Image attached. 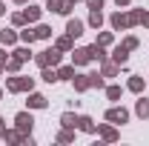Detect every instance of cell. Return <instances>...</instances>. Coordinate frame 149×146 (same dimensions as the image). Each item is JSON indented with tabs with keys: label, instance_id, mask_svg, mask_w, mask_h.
Here are the masks:
<instances>
[{
	"label": "cell",
	"instance_id": "13",
	"mask_svg": "<svg viewBox=\"0 0 149 146\" xmlns=\"http://www.w3.org/2000/svg\"><path fill=\"white\" fill-rule=\"evenodd\" d=\"M72 60H74V66H86L92 57H89V49H72Z\"/></svg>",
	"mask_w": 149,
	"mask_h": 146
},
{
	"label": "cell",
	"instance_id": "35",
	"mask_svg": "<svg viewBox=\"0 0 149 146\" xmlns=\"http://www.w3.org/2000/svg\"><path fill=\"white\" fill-rule=\"evenodd\" d=\"M95 43H100V46H112V32H100Z\"/></svg>",
	"mask_w": 149,
	"mask_h": 146
},
{
	"label": "cell",
	"instance_id": "28",
	"mask_svg": "<svg viewBox=\"0 0 149 146\" xmlns=\"http://www.w3.org/2000/svg\"><path fill=\"white\" fill-rule=\"evenodd\" d=\"M74 77V66H60L57 69V80H72Z\"/></svg>",
	"mask_w": 149,
	"mask_h": 146
},
{
	"label": "cell",
	"instance_id": "1",
	"mask_svg": "<svg viewBox=\"0 0 149 146\" xmlns=\"http://www.w3.org/2000/svg\"><path fill=\"white\" fill-rule=\"evenodd\" d=\"M6 89L9 92H32L35 89V77H23V74H15V77H6Z\"/></svg>",
	"mask_w": 149,
	"mask_h": 146
},
{
	"label": "cell",
	"instance_id": "9",
	"mask_svg": "<svg viewBox=\"0 0 149 146\" xmlns=\"http://www.w3.org/2000/svg\"><path fill=\"white\" fill-rule=\"evenodd\" d=\"M77 129L86 132V135H95V132H97V126H95V120L89 115H77Z\"/></svg>",
	"mask_w": 149,
	"mask_h": 146
},
{
	"label": "cell",
	"instance_id": "37",
	"mask_svg": "<svg viewBox=\"0 0 149 146\" xmlns=\"http://www.w3.org/2000/svg\"><path fill=\"white\" fill-rule=\"evenodd\" d=\"M6 63H9V55H6V49H0V74L6 72Z\"/></svg>",
	"mask_w": 149,
	"mask_h": 146
},
{
	"label": "cell",
	"instance_id": "5",
	"mask_svg": "<svg viewBox=\"0 0 149 146\" xmlns=\"http://www.w3.org/2000/svg\"><path fill=\"white\" fill-rule=\"evenodd\" d=\"M109 26L115 29V32H123V29H132V23H129V12H115L109 17Z\"/></svg>",
	"mask_w": 149,
	"mask_h": 146
},
{
	"label": "cell",
	"instance_id": "36",
	"mask_svg": "<svg viewBox=\"0 0 149 146\" xmlns=\"http://www.w3.org/2000/svg\"><path fill=\"white\" fill-rule=\"evenodd\" d=\"M120 46H126L129 52H132V49H138V37H135V35H129L126 40H123V43H120Z\"/></svg>",
	"mask_w": 149,
	"mask_h": 146
},
{
	"label": "cell",
	"instance_id": "15",
	"mask_svg": "<svg viewBox=\"0 0 149 146\" xmlns=\"http://www.w3.org/2000/svg\"><path fill=\"white\" fill-rule=\"evenodd\" d=\"M112 60H115L118 66H126V60H129V49H126V46H118V49L112 52Z\"/></svg>",
	"mask_w": 149,
	"mask_h": 146
},
{
	"label": "cell",
	"instance_id": "42",
	"mask_svg": "<svg viewBox=\"0 0 149 146\" xmlns=\"http://www.w3.org/2000/svg\"><path fill=\"white\" fill-rule=\"evenodd\" d=\"M15 3H17V6H26V3H29V0H15Z\"/></svg>",
	"mask_w": 149,
	"mask_h": 146
},
{
	"label": "cell",
	"instance_id": "7",
	"mask_svg": "<svg viewBox=\"0 0 149 146\" xmlns=\"http://www.w3.org/2000/svg\"><path fill=\"white\" fill-rule=\"evenodd\" d=\"M97 132H100V140H106V143H115L120 138V132L115 129V123H103V126H97Z\"/></svg>",
	"mask_w": 149,
	"mask_h": 146
},
{
	"label": "cell",
	"instance_id": "34",
	"mask_svg": "<svg viewBox=\"0 0 149 146\" xmlns=\"http://www.w3.org/2000/svg\"><path fill=\"white\" fill-rule=\"evenodd\" d=\"M141 15H143V9H129V23H132V26L141 23Z\"/></svg>",
	"mask_w": 149,
	"mask_h": 146
},
{
	"label": "cell",
	"instance_id": "44",
	"mask_svg": "<svg viewBox=\"0 0 149 146\" xmlns=\"http://www.w3.org/2000/svg\"><path fill=\"white\" fill-rule=\"evenodd\" d=\"M72 3H80V0H72Z\"/></svg>",
	"mask_w": 149,
	"mask_h": 146
},
{
	"label": "cell",
	"instance_id": "40",
	"mask_svg": "<svg viewBox=\"0 0 149 146\" xmlns=\"http://www.w3.org/2000/svg\"><path fill=\"white\" fill-rule=\"evenodd\" d=\"M115 3H118V9H120V6H129L132 0H115Z\"/></svg>",
	"mask_w": 149,
	"mask_h": 146
},
{
	"label": "cell",
	"instance_id": "38",
	"mask_svg": "<svg viewBox=\"0 0 149 146\" xmlns=\"http://www.w3.org/2000/svg\"><path fill=\"white\" fill-rule=\"evenodd\" d=\"M89 9H103V0H83Z\"/></svg>",
	"mask_w": 149,
	"mask_h": 146
},
{
	"label": "cell",
	"instance_id": "25",
	"mask_svg": "<svg viewBox=\"0 0 149 146\" xmlns=\"http://www.w3.org/2000/svg\"><path fill=\"white\" fill-rule=\"evenodd\" d=\"M20 66H23V60H20L17 55H12V57H9V63H6V72L17 74V72H20Z\"/></svg>",
	"mask_w": 149,
	"mask_h": 146
},
{
	"label": "cell",
	"instance_id": "19",
	"mask_svg": "<svg viewBox=\"0 0 149 146\" xmlns=\"http://www.w3.org/2000/svg\"><path fill=\"white\" fill-rule=\"evenodd\" d=\"M60 126L77 129V115H74V112H63V115H60Z\"/></svg>",
	"mask_w": 149,
	"mask_h": 146
},
{
	"label": "cell",
	"instance_id": "32",
	"mask_svg": "<svg viewBox=\"0 0 149 146\" xmlns=\"http://www.w3.org/2000/svg\"><path fill=\"white\" fill-rule=\"evenodd\" d=\"M12 26L23 29V26H26V15H23V12H15V15H12Z\"/></svg>",
	"mask_w": 149,
	"mask_h": 146
},
{
	"label": "cell",
	"instance_id": "17",
	"mask_svg": "<svg viewBox=\"0 0 149 146\" xmlns=\"http://www.w3.org/2000/svg\"><path fill=\"white\" fill-rule=\"evenodd\" d=\"M46 97L43 95H37V92H29V109H46Z\"/></svg>",
	"mask_w": 149,
	"mask_h": 146
},
{
	"label": "cell",
	"instance_id": "23",
	"mask_svg": "<svg viewBox=\"0 0 149 146\" xmlns=\"http://www.w3.org/2000/svg\"><path fill=\"white\" fill-rule=\"evenodd\" d=\"M74 140V129H60V132H57V143H72Z\"/></svg>",
	"mask_w": 149,
	"mask_h": 146
},
{
	"label": "cell",
	"instance_id": "10",
	"mask_svg": "<svg viewBox=\"0 0 149 146\" xmlns=\"http://www.w3.org/2000/svg\"><path fill=\"white\" fill-rule=\"evenodd\" d=\"M23 138H26V135L15 126V129H3V138H0V140H6V143H23Z\"/></svg>",
	"mask_w": 149,
	"mask_h": 146
},
{
	"label": "cell",
	"instance_id": "6",
	"mask_svg": "<svg viewBox=\"0 0 149 146\" xmlns=\"http://www.w3.org/2000/svg\"><path fill=\"white\" fill-rule=\"evenodd\" d=\"M46 9L55 12V15H69V12L74 9V3L72 0H46Z\"/></svg>",
	"mask_w": 149,
	"mask_h": 146
},
{
	"label": "cell",
	"instance_id": "31",
	"mask_svg": "<svg viewBox=\"0 0 149 146\" xmlns=\"http://www.w3.org/2000/svg\"><path fill=\"white\" fill-rule=\"evenodd\" d=\"M120 95H123L120 86H106V97H109V100H120Z\"/></svg>",
	"mask_w": 149,
	"mask_h": 146
},
{
	"label": "cell",
	"instance_id": "12",
	"mask_svg": "<svg viewBox=\"0 0 149 146\" xmlns=\"http://www.w3.org/2000/svg\"><path fill=\"white\" fill-rule=\"evenodd\" d=\"M17 40H20V35L15 29H0V43H3V46H15Z\"/></svg>",
	"mask_w": 149,
	"mask_h": 146
},
{
	"label": "cell",
	"instance_id": "16",
	"mask_svg": "<svg viewBox=\"0 0 149 146\" xmlns=\"http://www.w3.org/2000/svg\"><path fill=\"white\" fill-rule=\"evenodd\" d=\"M72 83H74V89H77V92H89V89H92V83H89V74H74Z\"/></svg>",
	"mask_w": 149,
	"mask_h": 146
},
{
	"label": "cell",
	"instance_id": "29",
	"mask_svg": "<svg viewBox=\"0 0 149 146\" xmlns=\"http://www.w3.org/2000/svg\"><path fill=\"white\" fill-rule=\"evenodd\" d=\"M89 83H92V89H103V74L100 72H89Z\"/></svg>",
	"mask_w": 149,
	"mask_h": 146
},
{
	"label": "cell",
	"instance_id": "30",
	"mask_svg": "<svg viewBox=\"0 0 149 146\" xmlns=\"http://www.w3.org/2000/svg\"><path fill=\"white\" fill-rule=\"evenodd\" d=\"M20 40H23L26 46H32V43L37 40V37H35V29H23V32H20Z\"/></svg>",
	"mask_w": 149,
	"mask_h": 146
},
{
	"label": "cell",
	"instance_id": "43",
	"mask_svg": "<svg viewBox=\"0 0 149 146\" xmlns=\"http://www.w3.org/2000/svg\"><path fill=\"white\" fill-rule=\"evenodd\" d=\"M0 97H3V89H0Z\"/></svg>",
	"mask_w": 149,
	"mask_h": 146
},
{
	"label": "cell",
	"instance_id": "26",
	"mask_svg": "<svg viewBox=\"0 0 149 146\" xmlns=\"http://www.w3.org/2000/svg\"><path fill=\"white\" fill-rule=\"evenodd\" d=\"M40 77H43L46 83H55V80H57V69H55V66H43V72H40Z\"/></svg>",
	"mask_w": 149,
	"mask_h": 146
},
{
	"label": "cell",
	"instance_id": "18",
	"mask_svg": "<svg viewBox=\"0 0 149 146\" xmlns=\"http://www.w3.org/2000/svg\"><path fill=\"white\" fill-rule=\"evenodd\" d=\"M118 69H120V66H118L115 60H103V63H100V74H103V77H115Z\"/></svg>",
	"mask_w": 149,
	"mask_h": 146
},
{
	"label": "cell",
	"instance_id": "24",
	"mask_svg": "<svg viewBox=\"0 0 149 146\" xmlns=\"http://www.w3.org/2000/svg\"><path fill=\"white\" fill-rule=\"evenodd\" d=\"M35 37L37 40H52V26H43V23H40L35 29Z\"/></svg>",
	"mask_w": 149,
	"mask_h": 146
},
{
	"label": "cell",
	"instance_id": "39",
	"mask_svg": "<svg viewBox=\"0 0 149 146\" xmlns=\"http://www.w3.org/2000/svg\"><path fill=\"white\" fill-rule=\"evenodd\" d=\"M141 26H146V29H149V12H143V15H141Z\"/></svg>",
	"mask_w": 149,
	"mask_h": 146
},
{
	"label": "cell",
	"instance_id": "22",
	"mask_svg": "<svg viewBox=\"0 0 149 146\" xmlns=\"http://www.w3.org/2000/svg\"><path fill=\"white\" fill-rule=\"evenodd\" d=\"M135 115H138V117H149V100L146 97H141V100L135 103Z\"/></svg>",
	"mask_w": 149,
	"mask_h": 146
},
{
	"label": "cell",
	"instance_id": "20",
	"mask_svg": "<svg viewBox=\"0 0 149 146\" xmlns=\"http://www.w3.org/2000/svg\"><path fill=\"white\" fill-rule=\"evenodd\" d=\"M89 26L92 29H100L103 26V12L100 9H89Z\"/></svg>",
	"mask_w": 149,
	"mask_h": 146
},
{
	"label": "cell",
	"instance_id": "21",
	"mask_svg": "<svg viewBox=\"0 0 149 146\" xmlns=\"http://www.w3.org/2000/svg\"><path fill=\"white\" fill-rule=\"evenodd\" d=\"M60 52H72L74 49V37H69V35H63V37H57V43H55Z\"/></svg>",
	"mask_w": 149,
	"mask_h": 146
},
{
	"label": "cell",
	"instance_id": "11",
	"mask_svg": "<svg viewBox=\"0 0 149 146\" xmlns=\"http://www.w3.org/2000/svg\"><path fill=\"white\" fill-rule=\"evenodd\" d=\"M86 49H89V57H92V60H97V63L109 60V57H106V46H100V43H92V46H86Z\"/></svg>",
	"mask_w": 149,
	"mask_h": 146
},
{
	"label": "cell",
	"instance_id": "45",
	"mask_svg": "<svg viewBox=\"0 0 149 146\" xmlns=\"http://www.w3.org/2000/svg\"><path fill=\"white\" fill-rule=\"evenodd\" d=\"M146 83H149V77H146Z\"/></svg>",
	"mask_w": 149,
	"mask_h": 146
},
{
	"label": "cell",
	"instance_id": "3",
	"mask_svg": "<svg viewBox=\"0 0 149 146\" xmlns=\"http://www.w3.org/2000/svg\"><path fill=\"white\" fill-rule=\"evenodd\" d=\"M103 117H106L109 123H115V126H123V123H129V109H123V106H109Z\"/></svg>",
	"mask_w": 149,
	"mask_h": 146
},
{
	"label": "cell",
	"instance_id": "41",
	"mask_svg": "<svg viewBox=\"0 0 149 146\" xmlns=\"http://www.w3.org/2000/svg\"><path fill=\"white\" fill-rule=\"evenodd\" d=\"M3 15H6V6H3V3H0V17H3Z\"/></svg>",
	"mask_w": 149,
	"mask_h": 146
},
{
	"label": "cell",
	"instance_id": "33",
	"mask_svg": "<svg viewBox=\"0 0 149 146\" xmlns=\"http://www.w3.org/2000/svg\"><path fill=\"white\" fill-rule=\"evenodd\" d=\"M12 55H17L20 60H23V63H26V60H32V52H29V49H26V46H20V49H15V52H12Z\"/></svg>",
	"mask_w": 149,
	"mask_h": 146
},
{
	"label": "cell",
	"instance_id": "4",
	"mask_svg": "<svg viewBox=\"0 0 149 146\" xmlns=\"http://www.w3.org/2000/svg\"><path fill=\"white\" fill-rule=\"evenodd\" d=\"M15 126L23 132V135H32V126H35V117L29 115V112H17L15 115Z\"/></svg>",
	"mask_w": 149,
	"mask_h": 146
},
{
	"label": "cell",
	"instance_id": "8",
	"mask_svg": "<svg viewBox=\"0 0 149 146\" xmlns=\"http://www.w3.org/2000/svg\"><path fill=\"white\" fill-rule=\"evenodd\" d=\"M83 29H86L83 20H77V17H69V20H66V35H69V37H80V35H83Z\"/></svg>",
	"mask_w": 149,
	"mask_h": 146
},
{
	"label": "cell",
	"instance_id": "27",
	"mask_svg": "<svg viewBox=\"0 0 149 146\" xmlns=\"http://www.w3.org/2000/svg\"><path fill=\"white\" fill-rule=\"evenodd\" d=\"M126 89H129V92H135V95H141V92H143V77H129Z\"/></svg>",
	"mask_w": 149,
	"mask_h": 146
},
{
	"label": "cell",
	"instance_id": "14",
	"mask_svg": "<svg viewBox=\"0 0 149 146\" xmlns=\"http://www.w3.org/2000/svg\"><path fill=\"white\" fill-rule=\"evenodd\" d=\"M23 15H26V23H37L40 15H43V9H40V6H32V3H26V12H23Z\"/></svg>",
	"mask_w": 149,
	"mask_h": 146
},
{
	"label": "cell",
	"instance_id": "2",
	"mask_svg": "<svg viewBox=\"0 0 149 146\" xmlns=\"http://www.w3.org/2000/svg\"><path fill=\"white\" fill-rule=\"evenodd\" d=\"M60 49H43V52H37L35 55V60H37V66H40V69H43V66H60Z\"/></svg>",
	"mask_w": 149,
	"mask_h": 146
}]
</instances>
